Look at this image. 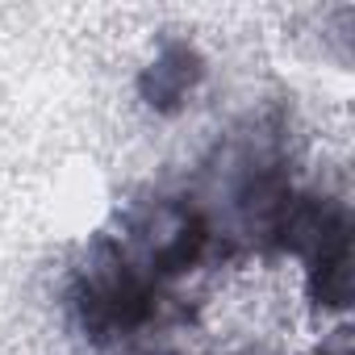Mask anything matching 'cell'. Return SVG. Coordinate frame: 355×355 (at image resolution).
Here are the masks:
<instances>
[{
    "label": "cell",
    "instance_id": "obj_1",
    "mask_svg": "<svg viewBox=\"0 0 355 355\" xmlns=\"http://www.w3.org/2000/svg\"><path fill=\"white\" fill-rule=\"evenodd\" d=\"M201 76H205V63L189 42H167L159 51V59L142 71L138 88H142V101H150L155 109L167 113L189 101V92L201 84Z\"/></svg>",
    "mask_w": 355,
    "mask_h": 355
}]
</instances>
